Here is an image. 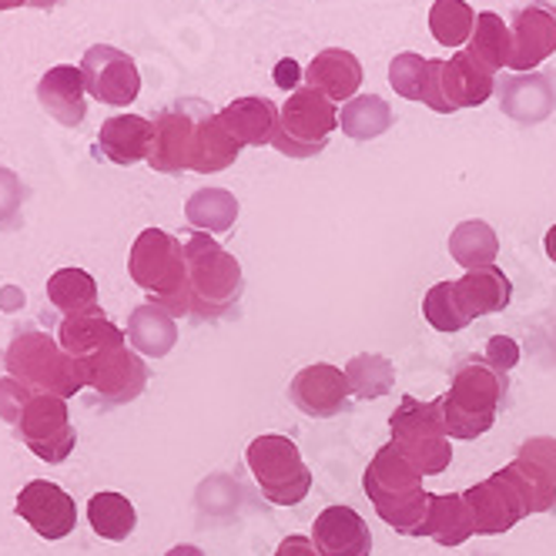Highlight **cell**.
I'll return each mask as SVG.
<instances>
[{"instance_id": "obj_23", "label": "cell", "mask_w": 556, "mask_h": 556, "mask_svg": "<svg viewBox=\"0 0 556 556\" xmlns=\"http://www.w3.org/2000/svg\"><path fill=\"white\" fill-rule=\"evenodd\" d=\"M128 332L117 329L108 315L98 308V312H88V315H71V319L61 323L58 329V342L67 355L74 359H91L98 352H108V349H117L125 345Z\"/></svg>"}, {"instance_id": "obj_10", "label": "cell", "mask_w": 556, "mask_h": 556, "mask_svg": "<svg viewBox=\"0 0 556 556\" xmlns=\"http://www.w3.org/2000/svg\"><path fill=\"white\" fill-rule=\"evenodd\" d=\"M14 432L37 459H45L51 466L64 463L77 443V432L67 419V400L48 392H34V400L27 403Z\"/></svg>"}, {"instance_id": "obj_3", "label": "cell", "mask_w": 556, "mask_h": 556, "mask_svg": "<svg viewBox=\"0 0 556 556\" xmlns=\"http://www.w3.org/2000/svg\"><path fill=\"white\" fill-rule=\"evenodd\" d=\"M128 275L135 278L138 289H144L151 295L154 305L168 308L175 319L194 312L185 245L175 235H168L162 228H144L131 245Z\"/></svg>"}, {"instance_id": "obj_33", "label": "cell", "mask_w": 556, "mask_h": 556, "mask_svg": "<svg viewBox=\"0 0 556 556\" xmlns=\"http://www.w3.org/2000/svg\"><path fill=\"white\" fill-rule=\"evenodd\" d=\"M88 523L94 530V536L108 540V543H122L135 533L138 527V513L135 503L125 493H94L88 500Z\"/></svg>"}, {"instance_id": "obj_24", "label": "cell", "mask_w": 556, "mask_h": 556, "mask_svg": "<svg viewBox=\"0 0 556 556\" xmlns=\"http://www.w3.org/2000/svg\"><path fill=\"white\" fill-rule=\"evenodd\" d=\"M453 289H456L459 308L469 323L483 319V315H493V312H503L513 299V282L496 265L466 271L459 282H453Z\"/></svg>"}, {"instance_id": "obj_6", "label": "cell", "mask_w": 556, "mask_h": 556, "mask_svg": "<svg viewBox=\"0 0 556 556\" xmlns=\"http://www.w3.org/2000/svg\"><path fill=\"white\" fill-rule=\"evenodd\" d=\"M392 446L400 450L422 476H440L453 463L450 435L440 422V403H419L416 395H406L400 409L389 419Z\"/></svg>"}, {"instance_id": "obj_41", "label": "cell", "mask_w": 556, "mask_h": 556, "mask_svg": "<svg viewBox=\"0 0 556 556\" xmlns=\"http://www.w3.org/2000/svg\"><path fill=\"white\" fill-rule=\"evenodd\" d=\"M483 359H486L496 372L509 376L513 366L520 363V345H516L509 336H493L490 345H486V352H483Z\"/></svg>"}, {"instance_id": "obj_43", "label": "cell", "mask_w": 556, "mask_h": 556, "mask_svg": "<svg viewBox=\"0 0 556 556\" xmlns=\"http://www.w3.org/2000/svg\"><path fill=\"white\" fill-rule=\"evenodd\" d=\"M520 456L540 463L553 476V480H556V440H546V435H540V440H530V443H523Z\"/></svg>"}, {"instance_id": "obj_20", "label": "cell", "mask_w": 556, "mask_h": 556, "mask_svg": "<svg viewBox=\"0 0 556 556\" xmlns=\"http://www.w3.org/2000/svg\"><path fill=\"white\" fill-rule=\"evenodd\" d=\"M238 151H242V144L228 135V128L222 125V114L198 101L194 141H191V172H198V175L225 172L235 165Z\"/></svg>"}, {"instance_id": "obj_4", "label": "cell", "mask_w": 556, "mask_h": 556, "mask_svg": "<svg viewBox=\"0 0 556 556\" xmlns=\"http://www.w3.org/2000/svg\"><path fill=\"white\" fill-rule=\"evenodd\" d=\"M4 366L8 376L21 379L34 392L61 395V400H74L77 392L88 389L85 363L74 359L61 349L58 339H51L45 329H21L11 345L4 349Z\"/></svg>"}, {"instance_id": "obj_46", "label": "cell", "mask_w": 556, "mask_h": 556, "mask_svg": "<svg viewBox=\"0 0 556 556\" xmlns=\"http://www.w3.org/2000/svg\"><path fill=\"white\" fill-rule=\"evenodd\" d=\"M165 556H205V553L198 549V546H191V543H178V546H172Z\"/></svg>"}, {"instance_id": "obj_17", "label": "cell", "mask_w": 556, "mask_h": 556, "mask_svg": "<svg viewBox=\"0 0 556 556\" xmlns=\"http://www.w3.org/2000/svg\"><path fill=\"white\" fill-rule=\"evenodd\" d=\"M472 523L480 536H500L509 533L520 520H527V506L516 496V490L503 480V472H493L490 480L476 483L463 493Z\"/></svg>"}, {"instance_id": "obj_13", "label": "cell", "mask_w": 556, "mask_h": 556, "mask_svg": "<svg viewBox=\"0 0 556 556\" xmlns=\"http://www.w3.org/2000/svg\"><path fill=\"white\" fill-rule=\"evenodd\" d=\"M198 101H181L178 108L157 111L151 117V151L148 165L162 175H181L191 168V141H194Z\"/></svg>"}, {"instance_id": "obj_34", "label": "cell", "mask_w": 556, "mask_h": 556, "mask_svg": "<svg viewBox=\"0 0 556 556\" xmlns=\"http://www.w3.org/2000/svg\"><path fill=\"white\" fill-rule=\"evenodd\" d=\"M472 533H476L472 513H469V506H466V500L459 493L432 496L429 523H426V536L429 540H435L440 546L453 549V546H463Z\"/></svg>"}, {"instance_id": "obj_16", "label": "cell", "mask_w": 556, "mask_h": 556, "mask_svg": "<svg viewBox=\"0 0 556 556\" xmlns=\"http://www.w3.org/2000/svg\"><path fill=\"white\" fill-rule=\"evenodd\" d=\"M513 30V61L516 74H533L549 54H556V8L546 0H533L509 21Z\"/></svg>"}, {"instance_id": "obj_49", "label": "cell", "mask_w": 556, "mask_h": 556, "mask_svg": "<svg viewBox=\"0 0 556 556\" xmlns=\"http://www.w3.org/2000/svg\"><path fill=\"white\" fill-rule=\"evenodd\" d=\"M30 0H0V11H14V8H24Z\"/></svg>"}, {"instance_id": "obj_35", "label": "cell", "mask_w": 556, "mask_h": 556, "mask_svg": "<svg viewBox=\"0 0 556 556\" xmlns=\"http://www.w3.org/2000/svg\"><path fill=\"white\" fill-rule=\"evenodd\" d=\"M185 218L205 235L228 231L238 218V198L225 188H202L185 202Z\"/></svg>"}, {"instance_id": "obj_7", "label": "cell", "mask_w": 556, "mask_h": 556, "mask_svg": "<svg viewBox=\"0 0 556 556\" xmlns=\"http://www.w3.org/2000/svg\"><path fill=\"white\" fill-rule=\"evenodd\" d=\"M245 463L262 496L275 506H299L312 490V472L302 463V453L289 435L278 432L258 435V440L249 443Z\"/></svg>"}, {"instance_id": "obj_9", "label": "cell", "mask_w": 556, "mask_h": 556, "mask_svg": "<svg viewBox=\"0 0 556 556\" xmlns=\"http://www.w3.org/2000/svg\"><path fill=\"white\" fill-rule=\"evenodd\" d=\"M496 77L480 61H472L466 51L453 54L450 61H429L422 104L435 114H453L459 108H480L493 98Z\"/></svg>"}, {"instance_id": "obj_25", "label": "cell", "mask_w": 556, "mask_h": 556, "mask_svg": "<svg viewBox=\"0 0 556 556\" xmlns=\"http://www.w3.org/2000/svg\"><path fill=\"white\" fill-rule=\"evenodd\" d=\"M98 151L114 165L148 162L151 151V122L141 114H114L98 131Z\"/></svg>"}, {"instance_id": "obj_27", "label": "cell", "mask_w": 556, "mask_h": 556, "mask_svg": "<svg viewBox=\"0 0 556 556\" xmlns=\"http://www.w3.org/2000/svg\"><path fill=\"white\" fill-rule=\"evenodd\" d=\"M278 111L268 98H238L231 101L228 108H222V125L228 128V135L238 141V144H271L275 135H278Z\"/></svg>"}, {"instance_id": "obj_40", "label": "cell", "mask_w": 556, "mask_h": 556, "mask_svg": "<svg viewBox=\"0 0 556 556\" xmlns=\"http://www.w3.org/2000/svg\"><path fill=\"white\" fill-rule=\"evenodd\" d=\"M30 400H34V389H30V386H24V382L14 379V376H4V379H0V419H4V422L17 426Z\"/></svg>"}, {"instance_id": "obj_48", "label": "cell", "mask_w": 556, "mask_h": 556, "mask_svg": "<svg viewBox=\"0 0 556 556\" xmlns=\"http://www.w3.org/2000/svg\"><path fill=\"white\" fill-rule=\"evenodd\" d=\"M58 4H61V0H30V8H37V11H51Z\"/></svg>"}, {"instance_id": "obj_31", "label": "cell", "mask_w": 556, "mask_h": 556, "mask_svg": "<svg viewBox=\"0 0 556 556\" xmlns=\"http://www.w3.org/2000/svg\"><path fill=\"white\" fill-rule=\"evenodd\" d=\"M392 108L379 94H355L352 101L342 104L339 111V128L352 141H372L392 128Z\"/></svg>"}, {"instance_id": "obj_12", "label": "cell", "mask_w": 556, "mask_h": 556, "mask_svg": "<svg viewBox=\"0 0 556 556\" xmlns=\"http://www.w3.org/2000/svg\"><path fill=\"white\" fill-rule=\"evenodd\" d=\"M81 74H85L88 94L98 98L101 104L125 108L141 91V74H138L135 58L111 48V45H94L91 51H85Z\"/></svg>"}, {"instance_id": "obj_42", "label": "cell", "mask_w": 556, "mask_h": 556, "mask_svg": "<svg viewBox=\"0 0 556 556\" xmlns=\"http://www.w3.org/2000/svg\"><path fill=\"white\" fill-rule=\"evenodd\" d=\"M21 198H24V188H21L17 175L8 172V168H0V225L17 215Z\"/></svg>"}, {"instance_id": "obj_8", "label": "cell", "mask_w": 556, "mask_h": 556, "mask_svg": "<svg viewBox=\"0 0 556 556\" xmlns=\"http://www.w3.org/2000/svg\"><path fill=\"white\" fill-rule=\"evenodd\" d=\"M339 128V111L336 101H329L315 88H299L286 98L282 111H278V135L271 141L275 151L286 157H315L329 144V135Z\"/></svg>"}, {"instance_id": "obj_29", "label": "cell", "mask_w": 556, "mask_h": 556, "mask_svg": "<svg viewBox=\"0 0 556 556\" xmlns=\"http://www.w3.org/2000/svg\"><path fill=\"white\" fill-rule=\"evenodd\" d=\"M450 255L453 262H459L466 271L476 268H490L500 258V238L496 231L483 222V218H469L459 222L450 235Z\"/></svg>"}, {"instance_id": "obj_18", "label": "cell", "mask_w": 556, "mask_h": 556, "mask_svg": "<svg viewBox=\"0 0 556 556\" xmlns=\"http://www.w3.org/2000/svg\"><path fill=\"white\" fill-rule=\"evenodd\" d=\"M312 540L323 556H372V533L352 506H329L315 516Z\"/></svg>"}, {"instance_id": "obj_44", "label": "cell", "mask_w": 556, "mask_h": 556, "mask_svg": "<svg viewBox=\"0 0 556 556\" xmlns=\"http://www.w3.org/2000/svg\"><path fill=\"white\" fill-rule=\"evenodd\" d=\"M271 77H275V85L282 88V91H299V88H302L299 81L305 77V71L299 67V61L286 58V61H278V64H275V74H271Z\"/></svg>"}, {"instance_id": "obj_38", "label": "cell", "mask_w": 556, "mask_h": 556, "mask_svg": "<svg viewBox=\"0 0 556 556\" xmlns=\"http://www.w3.org/2000/svg\"><path fill=\"white\" fill-rule=\"evenodd\" d=\"M422 319L435 329V332H459L469 326V319L459 308V299H456V289L453 282H440L432 286L422 299Z\"/></svg>"}, {"instance_id": "obj_2", "label": "cell", "mask_w": 556, "mask_h": 556, "mask_svg": "<svg viewBox=\"0 0 556 556\" xmlns=\"http://www.w3.org/2000/svg\"><path fill=\"white\" fill-rule=\"evenodd\" d=\"M509 392V379L496 372L483 355H466L456 363L450 392L440 395V422L450 440H480L493 429L496 413Z\"/></svg>"}, {"instance_id": "obj_19", "label": "cell", "mask_w": 556, "mask_h": 556, "mask_svg": "<svg viewBox=\"0 0 556 556\" xmlns=\"http://www.w3.org/2000/svg\"><path fill=\"white\" fill-rule=\"evenodd\" d=\"M85 91L88 88H85L81 67H71V64H58L45 71V77L37 81V101H41V108L64 128H77L85 122V114H88Z\"/></svg>"}, {"instance_id": "obj_22", "label": "cell", "mask_w": 556, "mask_h": 556, "mask_svg": "<svg viewBox=\"0 0 556 556\" xmlns=\"http://www.w3.org/2000/svg\"><path fill=\"white\" fill-rule=\"evenodd\" d=\"M503 111L520 125H536L556 111V85L546 74H513L500 85Z\"/></svg>"}, {"instance_id": "obj_14", "label": "cell", "mask_w": 556, "mask_h": 556, "mask_svg": "<svg viewBox=\"0 0 556 556\" xmlns=\"http://www.w3.org/2000/svg\"><path fill=\"white\" fill-rule=\"evenodd\" d=\"M14 513L45 540H64L77 527V506H74L71 493L51 480H30L17 493Z\"/></svg>"}, {"instance_id": "obj_26", "label": "cell", "mask_w": 556, "mask_h": 556, "mask_svg": "<svg viewBox=\"0 0 556 556\" xmlns=\"http://www.w3.org/2000/svg\"><path fill=\"white\" fill-rule=\"evenodd\" d=\"M128 342L138 355H148V359H165V355L178 345V319L154 302L138 305L128 315Z\"/></svg>"}, {"instance_id": "obj_15", "label": "cell", "mask_w": 556, "mask_h": 556, "mask_svg": "<svg viewBox=\"0 0 556 556\" xmlns=\"http://www.w3.org/2000/svg\"><path fill=\"white\" fill-rule=\"evenodd\" d=\"M349 400H352V389H349L345 369L329 366V363L305 366L289 382V403L312 419H332L345 413Z\"/></svg>"}, {"instance_id": "obj_5", "label": "cell", "mask_w": 556, "mask_h": 556, "mask_svg": "<svg viewBox=\"0 0 556 556\" xmlns=\"http://www.w3.org/2000/svg\"><path fill=\"white\" fill-rule=\"evenodd\" d=\"M185 262H188V286L191 302L202 319H218L238 299H242L245 278L242 265L231 252H225L212 235L194 231L185 242Z\"/></svg>"}, {"instance_id": "obj_32", "label": "cell", "mask_w": 556, "mask_h": 556, "mask_svg": "<svg viewBox=\"0 0 556 556\" xmlns=\"http://www.w3.org/2000/svg\"><path fill=\"white\" fill-rule=\"evenodd\" d=\"M48 302L58 312H64V319L98 312V282L85 268H58L48 278Z\"/></svg>"}, {"instance_id": "obj_45", "label": "cell", "mask_w": 556, "mask_h": 556, "mask_svg": "<svg viewBox=\"0 0 556 556\" xmlns=\"http://www.w3.org/2000/svg\"><path fill=\"white\" fill-rule=\"evenodd\" d=\"M275 556H323L319 553V546H315V540L312 536H286L282 543H278V549H275Z\"/></svg>"}, {"instance_id": "obj_39", "label": "cell", "mask_w": 556, "mask_h": 556, "mask_svg": "<svg viewBox=\"0 0 556 556\" xmlns=\"http://www.w3.org/2000/svg\"><path fill=\"white\" fill-rule=\"evenodd\" d=\"M426 74H429V58H419L413 51H403L389 61V85L406 101H422Z\"/></svg>"}, {"instance_id": "obj_28", "label": "cell", "mask_w": 556, "mask_h": 556, "mask_svg": "<svg viewBox=\"0 0 556 556\" xmlns=\"http://www.w3.org/2000/svg\"><path fill=\"white\" fill-rule=\"evenodd\" d=\"M500 472H503V480L516 490V496L523 500L527 516H533V513H549V509L556 506V480H553V476H549L540 463H533V459H527V456H516V459H513L509 466H503Z\"/></svg>"}, {"instance_id": "obj_30", "label": "cell", "mask_w": 556, "mask_h": 556, "mask_svg": "<svg viewBox=\"0 0 556 556\" xmlns=\"http://www.w3.org/2000/svg\"><path fill=\"white\" fill-rule=\"evenodd\" d=\"M466 54L472 61H480L486 71L509 67V61H513V30H509V24L500 14L483 11L480 17H476L472 37L466 41Z\"/></svg>"}, {"instance_id": "obj_36", "label": "cell", "mask_w": 556, "mask_h": 556, "mask_svg": "<svg viewBox=\"0 0 556 556\" xmlns=\"http://www.w3.org/2000/svg\"><path fill=\"white\" fill-rule=\"evenodd\" d=\"M345 379L352 389V400H382L386 392H392L395 366L386 355L363 352V355H352L345 363Z\"/></svg>"}, {"instance_id": "obj_1", "label": "cell", "mask_w": 556, "mask_h": 556, "mask_svg": "<svg viewBox=\"0 0 556 556\" xmlns=\"http://www.w3.org/2000/svg\"><path fill=\"white\" fill-rule=\"evenodd\" d=\"M363 486L382 523H389L400 536H426L432 493L422 490V472L392 443L372 456Z\"/></svg>"}, {"instance_id": "obj_21", "label": "cell", "mask_w": 556, "mask_h": 556, "mask_svg": "<svg viewBox=\"0 0 556 556\" xmlns=\"http://www.w3.org/2000/svg\"><path fill=\"white\" fill-rule=\"evenodd\" d=\"M305 85L323 91L329 101H352L363 85V64L352 51L326 48L323 54H315L312 64L305 67Z\"/></svg>"}, {"instance_id": "obj_47", "label": "cell", "mask_w": 556, "mask_h": 556, "mask_svg": "<svg viewBox=\"0 0 556 556\" xmlns=\"http://www.w3.org/2000/svg\"><path fill=\"white\" fill-rule=\"evenodd\" d=\"M543 249H546V255H549V262L556 265V225L546 231V238H543Z\"/></svg>"}, {"instance_id": "obj_37", "label": "cell", "mask_w": 556, "mask_h": 556, "mask_svg": "<svg viewBox=\"0 0 556 556\" xmlns=\"http://www.w3.org/2000/svg\"><path fill=\"white\" fill-rule=\"evenodd\" d=\"M476 17L480 14H472V8L466 4V0H435V4L429 8V30L440 45L463 48L472 37Z\"/></svg>"}, {"instance_id": "obj_11", "label": "cell", "mask_w": 556, "mask_h": 556, "mask_svg": "<svg viewBox=\"0 0 556 556\" xmlns=\"http://www.w3.org/2000/svg\"><path fill=\"white\" fill-rule=\"evenodd\" d=\"M85 376H88V389L98 395L101 406L135 403L148 386V366L128 345H117L85 359Z\"/></svg>"}]
</instances>
